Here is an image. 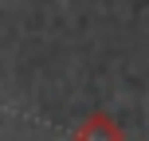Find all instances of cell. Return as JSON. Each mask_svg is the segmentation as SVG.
<instances>
[{
    "label": "cell",
    "instance_id": "1",
    "mask_svg": "<svg viewBox=\"0 0 149 141\" xmlns=\"http://www.w3.org/2000/svg\"><path fill=\"white\" fill-rule=\"evenodd\" d=\"M74 141H126L118 129V122L110 114H90L79 129H74Z\"/></svg>",
    "mask_w": 149,
    "mask_h": 141
}]
</instances>
